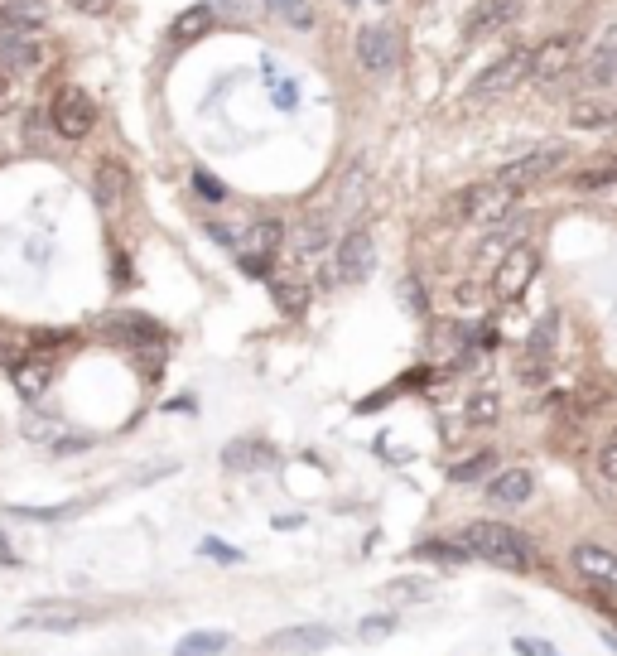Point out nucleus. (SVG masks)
<instances>
[{"label": "nucleus", "mask_w": 617, "mask_h": 656, "mask_svg": "<svg viewBox=\"0 0 617 656\" xmlns=\"http://www.w3.org/2000/svg\"><path fill=\"white\" fill-rule=\"evenodd\" d=\"M511 15H516V0H483V10L473 15V34L502 25V20H511Z\"/></svg>", "instance_id": "obj_29"}, {"label": "nucleus", "mask_w": 617, "mask_h": 656, "mask_svg": "<svg viewBox=\"0 0 617 656\" xmlns=\"http://www.w3.org/2000/svg\"><path fill=\"white\" fill-rule=\"evenodd\" d=\"M328 237H333V218H328V213H314V218H304V227H299L295 251L299 256H314V251L328 246Z\"/></svg>", "instance_id": "obj_26"}, {"label": "nucleus", "mask_w": 617, "mask_h": 656, "mask_svg": "<svg viewBox=\"0 0 617 656\" xmlns=\"http://www.w3.org/2000/svg\"><path fill=\"white\" fill-rule=\"evenodd\" d=\"M526 44H511V49H502V58L487 68L483 78L473 82V97H497V92H511L516 82L526 78Z\"/></svg>", "instance_id": "obj_11"}, {"label": "nucleus", "mask_w": 617, "mask_h": 656, "mask_svg": "<svg viewBox=\"0 0 617 656\" xmlns=\"http://www.w3.org/2000/svg\"><path fill=\"white\" fill-rule=\"evenodd\" d=\"M574 34H555V39H545L536 44L531 54H526V78L531 82H555L569 73V63H574Z\"/></svg>", "instance_id": "obj_8"}, {"label": "nucleus", "mask_w": 617, "mask_h": 656, "mask_svg": "<svg viewBox=\"0 0 617 656\" xmlns=\"http://www.w3.org/2000/svg\"><path fill=\"white\" fill-rule=\"evenodd\" d=\"M126 193H131V169H126V160H97V169H92V198H97V208H102V213H116V208L126 203Z\"/></svg>", "instance_id": "obj_12"}, {"label": "nucleus", "mask_w": 617, "mask_h": 656, "mask_svg": "<svg viewBox=\"0 0 617 656\" xmlns=\"http://www.w3.org/2000/svg\"><path fill=\"white\" fill-rule=\"evenodd\" d=\"M49 126H54V136H63V140H82L97 126V102H92L82 87H63L54 97V107H49Z\"/></svg>", "instance_id": "obj_5"}, {"label": "nucleus", "mask_w": 617, "mask_h": 656, "mask_svg": "<svg viewBox=\"0 0 617 656\" xmlns=\"http://www.w3.org/2000/svg\"><path fill=\"white\" fill-rule=\"evenodd\" d=\"M102 328L111 338H126V343H160V324H150L145 314H111Z\"/></svg>", "instance_id": "obj_23"}, {"label": "nucleus", "mask_w": 617, "mask_h": 656, "mask_svg": "<svg viewBox=\"0 0 617 656\" xmlns=\"http://www.w3.org/2000/svg\"><path fill=\"white\" fill-rule=\"evenodd\" d=\"M15 517H29V521H54V517H68L73 507H10Z\"/></svg>", "instance_id": "obj_38"}, {"label": "nucleus", "mask_w": 617, "mask_h": 656, "mask_svg": "<svg viewBox=\"0 0 617 656\" xmlns=\"http://www.w3.org/2000/svg\"><path fill=\"white\" fill-rule=\"evenodd\" d=\"M34 63H44V44L34 34H0V78H15Z\"/></svg>", "instance_id": "obj_18"}, {"label": "nucleus", "mask_w": 617, "mask_h": 656, "mask_svg": "<svg viewBox=\"0 0 617 656\" xmlns=\"http://www.w3.org/2000/svg\"><path fill=\"white\" fill-rule=\"evenodd\" d=\"M531 492H536L531 468H502V473L487 483V502H492V507H521V502H531Z\"/></svg>", "instance_id": "obj_19"}, {"label": "nucleus", "mask_w": 617, "mask_h": 656, "mask_svg": "<svg viewBox=\"0 0 617 656\" xmlns=\"http://www.w3.org/2000/svg\"><path fill=\"white\" fill-rule=\"evenodd\" d=\"M376 271V242L367 227H352L348 237L338 242V280L343 285H362Z\"/></svg>", "instance_id": "obj_9"}, {"label": "nucleus", "mask_w": 617, "mask_h": 656, "mask_svg": "<svg viewBox=\"0 0 617 656\" xmlns=\"http://www.w3.org/2000/svg\"><path fill=\"white\" fill-rule=\"evenodd\" d=\"M458 546L468 550V560H487L497 570H511V574H526L536 570V546L526 531H516L507 521H468Z\"/></svg>", "instance_id": "obj_1"}, {"label": "nucleus", "mask_w": 617, "mask_h": 656, "mask_svg": "<svg viewBox=\"0 0 617 656\" xmlns=\"http://www.w3.org/2000/svg\"><path fill=\"white\" fill-rule=\"evenodd\" d=\"M357 63H362L372 78H386V73L401 63V34L391 25H362L357 29Z\"/></svg>", "instance_id": "obj_7"}, {"label": "nucleus", "mask_w": 617, "mask_h": 656, "mask_svg": "<svg viewBox=\"0 0 617 656\" xmlns=\"http://www.w3.org/2000/svg\"><path fill=\"white\" fill-rule=\"evenodd\" d=\"M208 10H222V15H237V20H242V15H251V0H208Z\"/></svg>", "instance_id": "obj_40"}, {"label": "nucleus", "mask_w": 617, "mask_h": 656, "mask_svg": "<svg viewBox=\"0 0 617 656\" xmlns=\"http://www.w3.org/2000/svg\"><path fill=\"white\" fill-rule=\"evenodd\" d=\"M213 10L208 5H188L184 15H174V25H169V34H174V44H193V39H203L208 29H213Z\"/></svg>", "instance_id": "obj_24"}, {"label": "nucleus", "mask_w": 617, "mask_h": 656, "mask_svg": "<svg viewBox=\"0 0 617 656\" xmlns=\"http://www.w3.org/2000/svg\"><path fill=\"white\" fill-rule=\"evenodd\" d=\"M49 25V0H0V34H39Z\"/></svg>", "instance_id": "obj_16"}, {"label": "nucleus", "mask_w": 617, "mask_h": 656, "mask_svg": "<svg viewBox=\"0 0 617 656\" xmlns=\"http://www.w3.org/2000/svg\"><path fill=\"white\" fill-rule=\"evenodd\" d=\"M193 189L203 193V203H222V198H227V189L217 184V179L208 174V169H198V174H193Z\"/></svg>", "instance_id": "obj_36"}, {"label": "nucleus", "mask_w": 617, "mask_h": 656, "mask_svg": "<svg viewBox=\"0 0 617 656\" xmlns=\"http://www.w3.org/2000/svg\"><path fill=\"white\" fill-rule=\"evenodd\" d=\"M270 10H275L285 25H295V29H309V25H314V10H309L304 0H270Z\"/></svg>", "instance_id": "obj_30"}, {"label": "nucleus", "mask_w": 617, "mask_h": 656, "mask_svg": "<svg viewBox=\"0 0 617 656\" xmlns=\"http://www.w3.org/2000/svg\"><path fill=\"white\" fill-rule=\"evenodd\" d=\"M73 5H78L82 15H102L107 10V0H73Z\"/></svg>", "instance_id": "obj_42"}, {"label": "nucleus", "mask_w": 617, "mask_h": 656, "mask_svg": "<svg viewBox=\"0 0 617 656\" xmlns=\"http://www.w3.org/2000/svg\"><path fill=\"white\" fill-rule=\"evenodd\" d=\"M401 628L391 613H372V618H362V628H357V637L362 642H381V637H391V632Z\"/></svg>", "instance_id": "obj_33"}, {"label": "nucleus", "mask_w": 617, "mask_h": 656, "mask_svg": "<svg viewBox=\"0 0 617 656\" xmlns=\"http://www.w3.org/2000/svg\"><path fill=\"white\" fill-rule=\"evenodd\" d=\"M487 468H492V454H473V459H463V464L449 468V483H478Z\"/></svg>", "instance_id": "obj_32"}, {"label": "nucleus", "mask_w": 617, "mask_h": 656, "mask_svg": "<svg viewBox=\"0 0 617 656\" xmlns=\"http://www.w3.org/2000/svg\"><path fill=\"white\" fill-rule=\"evenodd\" d=\"M516 193H521V189H507L502 179H487V184H468V189H458V193H454L449 213H454V218H502L511 203H516Z\"/></svg>", "instance_id": "obj_6"}, {"label": "nucleus", "mask_w": 617, "mask_h": 656, "mask_svg": "<svg viewBox=\"0 0 617 656\" xmlns=\"http://www.w3.org/2000/svg\"><path fill=\"white\" fill-rule=\"evenodd\" d=\"M555 357H560V314H545L531 328L526 348H521V382H531V386L545 382L550 367H555Z\"/></svg>", "instance_id": "obj_3"}, {"label": "nucleus", "mask_w": 617, "mask_h": 656, "mask_svg": "<svg viewBox=\"0 0 617 656\" xmlns=\"http://www.w3.org/2000/svg\"><path fill=\"white\" fill-rule=\"evenodd\" d=\"M497 415H502V396L497 391H473L468 401H463V425H473V430H487V425H497Z\"/></svg>", "instance_id": "obj_25"}, {"label": "nucleus", "mask_w": 617, "mask_h": 656, "mask_svg": "<svg viewBox=\"0 0 617 656\" xmlns=\"http://www.w3.org/2000/svg\"><path fill=\"white\" fill-rule=\"evenodd\" d=\"M420 555H434V560H468V550L463 546H449V541H425Z\"/></svg>", "instance_id": "obj_37"}, {"label": "nucleus", "mask_w": 617, "mask_h": 656, "mask_svg": "<svg viewBox=\"0 0 617 656\" xmlns=\"http://www.w3.org/2000/svg\"><path fill=\"white\" fill-rule=\"evenodd\" d=\"M87 618H92V608H82V603H73V599H44V603L20 608L15 628H25V632H78Z\"/></svg>", "instance_id": "obj_4"}, {"label": "nucleus", "mask_w": 617, "mask_h": 656, "mask_svg": "<svg viewBox=\"0 0 617 656\" xmlns=\"http://www.w3.org/2000/svg\"><path fill=\"white\" fill-rule=\"evenodd\" d=\"M222 464L232 468V473H261V468H275L280 464V449L270 444V439H232L227 449H222Z\"/></svg>", "instance_id": "obj_14"}, {"label": "nucleus", "mask_w": 617, "mask_h": 656, "mask_svg": "<svg viewBox=\"0 0 617 656\" xmlns=\"http://www.w3.org/2000/svg\"><path fill=\"white\" fill-rule=\"evenodd\" d=\"M386 594H391V599H410V603H415V599H430L434 589H430V579H396Z\"/></svg>", "instance_id": "obj_34"}, {"label": "nucleus", "mask_w": 617, "mask_h": 656, "mask_svg": "<svg viewBox=\"0 0 617 656\" xmlns=\"http://www.w3.org/2000/svg\"><path fill=\"white\" fill-rule=\"evenodd\" d=\"M589 82L598 87V92H613L617 87V25H608L598 39H593V49H589Z\"/></svg>", "instance_id": "obj_17"}, {"label": "nucleus", "mask_w": 617, "mask_h": 656, "mask_svg": "<svg viewBox=\"0 0 617 656\" xmlns=\"http://www.w3.org/2000/svg\"><path fill=\"white\" fill-rule=\"evenodd\" d=\"M10 382H15V391H20L25 401H39V396L49 391V382H54V367H49L44 357H20V362L10 367Z\"/></svg>", "instance_id": "obj_21"}, {"label": "nucleus", "mask_w": 617, "mask_h": 656, "mask_svg": "<svg viewBox=\"0 0 617 656\" xmlns=\"http://www.w3.org/2000/svg\"><path fill=\"white\" fill-rule=\"evenodd\" d=\"M569 560H574V570L584 574V579L617 589V550H613V546H598V541H579V546L569 550Z\"/></svg>", "instance_id": "obj_15"}, {"label": "nucleus", "mask_w": 617, "mask_h": 656, "mask_svg": "<svg viewBox=\"0 0 617 656\" xmlns=\"http://www.w3.org/2000/svg\"><path fill=\"white\" fill-rule=\"evenodd\" d=\"M338 642V632L333 628H319V623H304V628H285V632H270L266 647L280 656H309V652H323V647H333Z\"/></svg>", "instance_id": "obj_13"}, {"label": "nucleus", "mask_w": 617, "mask_h": 656, "mask_svg": "<svg viewBox=\"0 0 617 656\" xmlns=\"http://www.w3.org/2000/svg\"><path fill=\"white\" fill-rule=\"evenodd\" d=\"M516 652L521 656H560L550 642H536V637H516Z\"/></svg>", "instance_id": "obj_39"}, {"label": "nucleus", "mask_w": 617, "mask_h": 656, "mask_svg": "<svg viewBox=\"0 0 617 656\" xmlns=\"http://www.w3.org/2000/svg\"><path fill=\"white\" fill-rule=\"evenodd\" d=\"M208 237H213L217 246H232V242H237V237H232V232H227V227H208Z\"/></svg>", "instance_id": "obj_43"}, {"label": "nucleus", "mask_w": 617, "mask_h": 656, "mask_svg": "<svg viewBox=\"0 0 617 656\" xmlns=\"http://www.w3.org/2000/svg\"><path fill=\"white\" fill-rule=\"evenodd\" d=\"M280 242H285V227H280V222L275 218H266V222H256V227H251V246H256V251H246V256H275V251H280Z\"/></svg>", "instance_id": "obj_28"}, {"label": "nucleus", "mask_w": 617, "mask_h": 656, "mask_svg": "<svg viewBox=\"0 0 617 656\" xmlns=\"http://www.w3.org/2000/svg\"><path fill=\"white\" fill-rule=\"evenodd\" d=\"M203 555H213V560H242V550L222 546V541H203Z\"/></svg>", "instance_id": "obj_41"}, {"label": "nucleus", "mask_w": 617, "mask_h": 656, "mask_svg": "<svg viewBox=\"0 0 617 656\" xmlns=\"http://www.w3.org/2000/svg\"><path fill=\"white\" fill-rule=\"evenodd\" d=\"M569 126H579V131L617 126V102H608V97H579V102L569 107Z\"/></svg>", "instance_id": "obj_22"}, {"label": "nucleus", "mask_w": 617, "mask_h": 656, "mask_svg": "<svg viewBox=\"0 0 617 656\" xmlns=\"http://www.w3.org/2000/svg\"><path fill=\"white\" fill-rule=\"evenodd\" d=\"M564 160V145H545V150H531V155H521V160H511L497 169V179L507 184V189H526V184H536L545 174H555Z\"/></svg>", "instance_id": "obj_10"}, {"label": "nucleus", "mask_w": 617, "mask_h": 656, "mask_svg": "<svg viewBox=\"0 0 617 656\" xmlns=\"http://www.w3.org/2000/svg\"><path fill=\"white\" fill-rule=\"evenodd\" d=\"M540 275V256H536V246H526V242H516L507 251V256H497L492 261V300H502V304H511V300H521L526 295V285Z\"/></svg>", "instance_id": "obj_2"}, {"label": "nucleus", "mask_w": 617, "mask_h": 656, "mask_svg": "<svg viewBox=\"0 0 617 656\" xmlns=\"http://www.w3.org/2000/svg\"><path fill=\"white\" fill-rule=\"evenodd\" d=\"M598 473H603L608 483H617V430L603 439V449H598Z\"/></svg>", "instance_id": "obj_35"}, {"label": "nucleus", "mask_w": 617, "mask_h": 656, "mask_svg": "<svg viewBox=\"0 0 617 656\" xmlns=\"http://www.w3.org/2000/svg\"><path fill=\"white\" fill-rule=\"evenodd\" d=\"M227 632H188L184 642L174 647V656H217V652H227Z\"/></svg>", "instance_id": "obj_27"}, {"label": "nucleus", "mask_w": 617, "mask_h": 656, "mask_svg": "<svg viewBox=\"0 0 617 656\" xmlns=\"http://www.w3.org/2000/svg\"><path fill=\"white\" fill-rule=\"evenodd\" d=\"M270 300L280 304V314L299 319V314L309 309V280H304V275H295V271L270 275Z\"/></svg>", "instance_id": "obj_20"}, {"label": "nucleus", "mask_w": 617, "mask_h": 656, "mask_svg": "<svg viewBox=\"0 0 617 656\" xmlns=\"http://www.w3.org/2000/svg\"><path fill=\"white\" fill-rule=\"evenodd\" d=\"M613 391H608V382L603 377H593V382H584L579 391H574V410H598L603 401H608Z\"/></svg>", "instance_id": "obj_31"}]
</instances>
